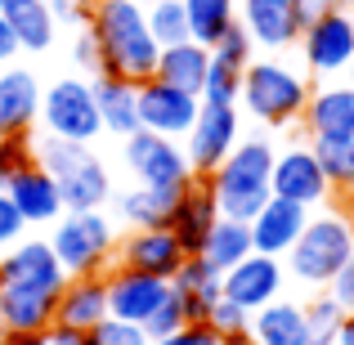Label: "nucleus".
<instances>
[{
    "label": "nucleus",
    "mask_w": 354,
    "mask_h": 345,
    "mask_svg": "<svg viewBox=\"0 0 354 345\" xmlns=\"http://www.w3.org/2000/svg\"><path fill=\"white\" fill-rule=\"evenodd\" d=\"M86 32L95 36V45H99V72L135 81V86L157 72L162 45L148 32V14H144L139 0H90Z\"/></svg>",
    "instance_id": "obj_1"
},
{
    "label": "nucleus",
    "mask_w": 354,
    "mask_h": 345,
    "mask_svg": "<svg viewBox=\"0 0 354 345\" xmlns=\"http://www.w3.org/2000/svg\"><path fill=\"white\" fill-rule=\"evenodd\" d=\"M274 153L278 148H274L269 135H242L234 144V153H229L211 175H202L207 189H211V198H216V207H220V216L247 225V220L274 198V193H269Z\"/></svg>",
    "instance_id": "obj_2"
},
{
    "label": "nucleus",
    "mask_w": 354,
    "mask_h": 345,
    "mask_svg": "<svg viewBox=\"0 0 354 345\" xmlns=\"http://www.w3.org/2000/svg\"><path fill=\"white\" fill-rule=\"evenodd\" d=\"M310 90H314L310 72L292 68L278 54H265V59H251L247 72H242L238 108L265 130H287V126L301 121Z\"/></svg>",
    "instance_id": "obj_3"
},
{
    "label": "nucleus",
    "mask_w": 354,
    "mask_h": 345,
    "mask_svg": "<svg viewBox=\"0 0 354 345\" xmlns=\"http://www.w3.org/2000/svg\"><path fill=\"white\" fill-rule=\"evenodd\" d=\"M32 153L59 184L63 211H104L113 202V175H108L104 157L90 144L41 135V139H32Z\"/></svg>",
    "instance_id": "obj_4"
},
{
    "label": "nucleus",
    "mask_w": 354,
    "mask_h": 345,
    "mask_svg": "<svg viewBox=\"0 0 354 345\" xmlns=\"http://www.w3.org/2000/svg\"><path fill=\"white\" fill-rule=\"evenodd\" d=\"M350 256H354L350 220L341 216L337 207H319V211H310V220H305L301 238L292 242V251L283 256V265H287V278L323 292V287L341 274V265H346Z\"/></svg>",
    "instance_id": "obj_5"
},
{
    "label": "nucleus",
    "mask_w": 354,
    "mask_h": 345,
    "mask_svg": "<svg viewBox=\"0 0 354 345\" xmlns=\"http://www.w3.org/2000/svg\"><path fill=\"white\" fill-rule=\"evenodd\" d=\"M50 247L63 274H104L117 256V225L104 211H63L50 229Z\"/></svg>",
    "instance_id": "obj_6"
},
{
    "label": "nucleus",
    "mask_w": 354,
    "mask_h": 345,
    "mask_svg": "<svg viewBox=\"0 0 354 345\" xmlns=\"http://www.w3.org/2000/svg\"><path fill=\"white\" fill-rule=\"evenodd\" d=\"M41 135L72 139V144H95L104 135L95 104V86L86 77H59L54 86L41 90V117H36Z\"/></svg>",
    "instance_id": "obj_7"
},
{
    "label": "nucleus",
    "mask_w": 354,
    "mask_h": 345,
    "mask_svg": "<svg viewBox=\"0 0 354 345\" xmlns=\"http://www.w3.org/2000/svg\"><path fill=\"white\" fill-rule=\"evenodd\" d=\"M121 157H126V171L135 175V184H148V189H184V184H193V166L184 157V144L171 135L139 126L135 135H126Z\"/></svg>",
    "instance_id": "obj_8"
},
{
    "label": "nucleus",
    "mask_w": 354,
    "mask_h": 345,
    "mask_svg": "<svg viewBox=\"0 0 354 345\" xmlns=\"http://www.w3.org/2000/svg\"><path fill=\"white\" fill-rule=\"evenodd\" d=\"M296 50H301V63L310 77H341L354 59V9L341 5L305 23L296 36Z\"/></svg>",
    "instance_id": "obj_9"
},
{
    "label": "nucleus",
    "mask_w": 354,
    "mask_h": 345,
    "mask_svg": "<svg viewBox=\"0 0 354 345\" xmlns=\"http://www.w3.org/2000/svg\"><path fill=\"white\" fill-rule=\"evenodd\" d=\"M269 193L274 198H287V202H301V207L319 211L332 202V180L328 171H323L319 153H314V144L305 139V144H287L274 153V171H269Z\"/></svg>",
    "instance_id": "obj_10"
},
{
    "label": "nucleus",
    "mask_w": 354,
    "mask_h": 345,
    "mask_svg": "<svg viewBox=\"0 0 354 345\" xmlns=\"http://www.w3.org/2000/svg\"><path fill=\"white\" fill-rule=\"evenodd\" d=\"M242 139V108L238 104H207L202 99L198 117H193L189 135L180 139L184 157H189L193 175H211Z\"/></svg>",
    "instance_id": "obj_11"
},
{
    "label": "nucleus",
    "mask_w": 354,
    "mask_h": 345,
    "mask_svg": "<svg viewBox=\"0 0 354 345\" xmlns=\"http://www.w3.org/2000/svg\"><path fill=\"white\" fill-rule=\"evenodd\" d=\"M301 130L310 144H350L354 139V86L350 81H328L314 86L301 113Z\"/></svg>",
    "instance_id": "obj_12"
},
{
    "label": "nucleus",
    "mask_w": 354,
    "mask_h": 345,
    "mask_svg": "<svg viewBox=\"0 0 354 345\" xmlns=\"http://www.w3.org/2000/svg\"><path fill=\"white\" fill-rule=\"evenodd\" d=\"M283 283H287V265L278 256H265V251H251L234 269L220 274V292L234 305H242L247 314H256L260 305L278 301V296H283Z\"/></svg>",
    "instance_id": "obj_13"
},
{
    "label": "nucleus",
    "mask_w": 354,
    "mask_h": 345,
    "mask_svg": "<svg viewBox=\"0 0 354 345\" xmlns=\"http://www.w3.org/2000/svg\"><path fill=\"white\" fill-rule=\"evenodd\" d=\"M104 287H108V314H113V319H130V323H148V314L171 292L166 278L130 269V265H117V260L104 269Z\"/></svg>",
    "instance_id": "obj_14"
},
{
    "label": "nucleus",
    "mask_w": 354,
    "mask_h": 345,
    "mask_svg": "<svg viewBox=\"0 0 354 345\" xmlns=\"http://www.w3.org/2000/svg\"><path fill=\"white\" fill-rule=\"evenodd\" d=\"M202 99L189 95L180 86H166V81L148 77L139 81V126L144 130H157V135H171V139H184L198 117Z\"/></svg>",
    "instance_id": "obj_15"
},
{
    "label": "nucleus",
    "mask_w": 354,
    "mask_h": 345,
    "mask_svg": "<svg viewBox=\"0 0 354 345\" xmlns=\"http://www.w3.org/2000/svg\"><path fill=\"white\" fill-rule=\"evenodd\" d=\"M0 189L9 193V202L18 207V216L27 220V229L32 225H54V220L63 216V198H59V184H54V175L45 171L41 162H27L18 166L14 175H9Z\"/></svg>",
    "instance_id": "obj_16"
},
{
    "label": "nucleus",
    "mask_w": 354,
    "mask_h": 345,
    "mask_svg": "<svg viewBox=\"0 0 354 345\" xmlns=\"http://www.w3.org/2000/svg\"><path fill=\"white\" fill-rule=\"evenodd\" d=\"M238 23L247 27L251 45L269 54H283L301 36V18H296L292 0H238Z\"/></svg>",
    "instance_id": "obj_17"
},
{
    "label": "nucleus",
    "mask_w": 354,
    "mask_h": 345,
    "mask_svg": "<svg viewBox=\"0 0 354 345\" xmlns=\"http://www.w3.org/2000/svg\"><path fill=\"white\" fill-rule=\"evenodd\" d=\"M63 287L0 283V332H50Z\"/></svg>",
    "instance_id": "obj_18"
},
{
    "label": "nucleus",
    "mask_w": 354,
    "mask_h": 345,
    "mask_svg": "<svg viewBox=\"0 0 354 345\" xmlns=\"http://www.w3.org/2000/svg\"><path fill=\"white\" fill-rule=\"evenodd\" d=\"M117 265L144 269V274H157L171 283L175 269L184 265V247L175 242L171 229H130L126 238H117Z\"/></svg>",
    "instance_id": "obj_19"
},
{
    "label": "nucleus",
    "mask_w": 354,
    "mask_h": 345,
    "mask_svg": "<svg viewBox=\"0 0 354 345\" xmlns=\"http://www.w3.org/2000/svg\"><path fill=\"white\" fill-rule=\"evenodd\" d=\"M305 220H310V207L301 202H287V198H269L256 216L247 220L251 229V251H265V256H278L283 260L292 251V242L301 238Z\"/></svg>",
    "instance_id": "obj_20"
},
{
    "label": "nucleus",
    "mask_w": 354,
    "mask_h": 345,
    "mask_svg": "<svg viewBox=\"0 0 354 345\" xmlns=\"http://www.w3.org/2000/svg\"><path fill=\"white\" fill-rule=\"evenodd\" d=\"M216 220H220V207H216V198H211L207 180L193 175V184H184L180 198H175V211H171V225L166 229L175 233V242L184 247V256H198Z\"/></svg>",
    "instance_id": "obj_21"
},
{
    "label": "nucleus",
    "mask_w": 354,
    "mask_h": 345,
    "mask_svg": "<svg viewBox=\"0 0 354 345\" xmlns=\"http://www.w3.org/2000/svg\"><path fill=\"white\" fill-rule=\"evenodd\" d=\"M41 81L27 68H0V139L5 135H32L41 117Z\"/></svg>",
    "instance_id": "obj_22"
},
{
    "label": "nucleus",
    "mask_w": 354,
    "mask_h": 345,
    "mask_svg": "<svg viewBox=\"0 0 354 345\" xmlns=\"http://www.w3.org/2000/svg\"><path fill=\"white\" fill-rule=\"evenodd\" d=\"M0 283H36V287H63L59 256H54L50 238H18L9 251H0Z\"/></svg>",
    "instance_id": "obj_23"
},
{
    "label": "nucleus",
    "mask_w": 354,
    "mask_h": 345,
    "mask_svg": "<svg viewBox=\"0 0 354 345\" xmlns=\"http://www.w3.org/2000/svg\"><path fill=\"white\" fill-rule=\"evenodd\" d=\"M108 319V287H104V274H77L63 283L59 292V310H54V323L63 328H99Z\"/></svg>",
    "instance_id": "obj_24"
},
{
    "label": "nucleus",
    "mask_w": 354,
    "mask_h": 345,
    "mask_svg": "<svg viewBox=\"0 0 354 345\" xmlns=\"http://www.w3.org/2000/svg\"><path fill=\"white\" fill-rule=\"evenodd\" d=\"M251 345H314L310 323H305V305L287 301V296L260 305L251 314Z\"/></svg>",
    "instance_id": "obj_25"
},
{
    "label": "nucleus",
    "mask_w": 354,
    "mask_h": 345,
    "mask_svg": "<svg viewBox=\"0 0 354 345\" xmlns=\"http://www.w3.org/2000/svg\"><path fill=\"white\" fill-rule=\"evenodd\" d=\"M95 104H99V121H104V135H135L139 130V86L135 81H121L99 72L95 81Z\"/></svg>",
    "instance_id": "obj_26"
},
{
    "label": "nucleus",
    "mask_w": 354,
    "mask_h": 345,
    "mask_svg": "<svg viewBox=\"0 0 354 345\" xmlns=\"http://www.w3.org/2000/svg\"><path fill=\"white\" fill-rule=\"evenodd\" d=\"M171 292L184 301V314H189V323H207L211 305L220 301V269H211L202 256H184V265L175 269L171 278Z\"/></svg>",
    "instance_id": "obj_27"
},
{
    "label": "nucleus",
    "mask_w": 354,
    "mask_h": 345,
    "mask_svg": "<svg viewBox=\"0 0 354 345\" xmlns=\"http://www.w3.org/2000/svg\"><path fill=\"white\" fill-rule=\"evenodd\" d=\"M0 18L9 23L18 50H32V54H45L59 36V23H54L50 5L45 0H0Z\"/></svg>",
    "instance_id": "obj_28"
},
{
    "label": "nucleus",
    "mask_w": 354,
    "mask_h": 345,
    "mask_svg": "<svg viewBox=\"0 0 354 345\" xmlns=\"http://www.w3.org/2000/svg\"><path fill=\"white\" fill-rule=\"evenodd\" d=\"M175 198H180V189L135 184L126 193H113V207H117V220L130 229H166L171 225V211H175Z\"/></svg>",
    "instance_id": "obj_29"
},
{
    "label": "nucleus",
    "mask_w": 354,
    "mask_h": 345,
    "mask_svg": "<svg viewBox=\"0 0 354 345\" xmlns=\"http://www.w3.org/2000/svg\"><path fill=\"white\" fill-rule=\"evenodd\" d=\"M207 68H211V50H207V45H198V41H175V45H162L153 77L166 81V86L189 90V95H202Z\"/></svg>",
    "instance_id": "obj_30"
},
{
    "label": "nucleus",
    "mask_w": 354,
    "mask_h": 345,
    "mask_svg": "<svg viewBox=\"0 0 354 345\" xmlns=\"http://www.w3.org/2000/svg\"><path fill=\"white\" fill-rule=\"evenodd\" d=\"M202 260H207L211 269H234L242 256H251V229L242 225V220H229V216H220L216 225H211L207 233V242H202V251H198Z\"/></svg>",
    "instance_id": "obj_31"
},
{
    "label": "nucleus",
    "mask_w": 354,
    "mask_h": 345,
    "mask_svg": "<svg viewBox=\"0 0 354 345\" xmlns=\"http://www.w3.org/2000/svg\"><path fill=\"white\" fill-rule=\"evenodd\" d=\"M184 14H189V41L211 50L238 23V0H184Z\"/></svg>",
    "instance_id": "obj_32"
},
{
    "label": "nucleus",
    "mask_w": 354,
    "mask_h": 345,
    "mask_svg": "<svg viewBox=\"0 0 354 345\" xmlns=\"http://www.w3.org/2000/svg\"><path fill=\"white\" fill-rule=\"evenodd\" d=\"M144 14H148V32H153L157 45L189 41V14H184V0H153V5H144Z\"/></svg>",
    "instance_id": "obj_33"
},
{
    "label": "nucleus",
    "mask_w": 354,
    "mask_h": 345,
    "mask_svg": "<svg viewBox=\"0 0 354 345\" xmlns=\"http://www.w3.org/2000/svg\"><path fill=\"white\" fill-rule=\"evenodd\" d=\"M207 323L220 332V341H225V345H251V314L242 310V305H234L229 296H220V301L211 305Z\"/></svg>",
    "instance_id": "obj_34"
},
{
    "label": "nucleus",
    "mask_w": 354,
    "mask_h": 345,
    "mask_svg": "<svg viewBox=\"0 0 354 345\" xmlns=\"http://www.w3.org/2000/svg\"><path fill=\"white\" fill-rule=\"evenodd\" d=\"M341 319H346V310H341V305L332 301L328 292H319L310 305H305V323H310V341H314V345H328V341H337V332H341Z\"/></svg>",
    "instance_id": "obj_35"
},
{
    "label": "nucleus",
    "mask_w": 354,
    "mask_h": 345,
    "mask_svg": "<svg viewBox=\"0 0 354 345\" xmlns=\"http://www.w3.org/2000/svg\"><path fill=\"white\" fill-rule=\"evenodd\" d=\"M238 90H242V68H229V63L211 59L198 99H207V104H238Z\"/></svg>",
    "instance_id": "obj_36"
},
{
    "label": "nucleus",
    "mask_w": 354,
    "mask_h": 345,
    "mask_svg": "<svg viewBox=\"0 0 354 345\" xmlns=\"http://www.w3.org/2000/svg\"><path fill=\"white\" fill-rule=\"evenodd\" d=\"M211 59H220V63H229V68H242V72H247V63L256 59V45H251L247 27H242V23L229 27V32L211 45Z\"/></svg>",
    "instance_id": "obj_37"
},
{
    "label": "nucleus",
    "mask_w": 354,
    "mask_h": 345,
    "mask_svg": "<svg viewBox=\"0 0 354 345\" xmlns=\"http://www.w3.org/2000/svg\"><path fill=\"white\" fill-rule=\"evenodd\" d=\"M90 337H95V345H153V337H148L144 323L113 319V314H108L99 328H90Z\"/></svg>",
    "instance_id": "obj_38"
},
{
    "label": "nucleus",
    "mask_w": 354,
    "mask_h": 345,
    "mask_svg": "<svg viewBox=\"0 0 354 345\" xmlns=\"http://www.w3.org/2000/svg\"><path fill=\"white\" fill-rule=\"evenodd\" d=\"M180 323H189V314H184V301H180L175 292H166V301L157 305L153 314H148V323H144V328H148V337L157 341V337H166V332H175Z\"/></svg>",
    "instance_id": "obj_39"
},
{
    "label": "nucleus",
    "mask_w": 354,
    "mask_h": 345,
    "mask_svg": "<svg viewBox=\"0 0 354 345\" xmlns=\"http://www.w3.org/2000/svg\"><path fill=\"white\" fill-rule=\"evenodd\" d=\"M32 157H36L32 153V135H5L0 139V184H5L18 166H27Z\"/></svg>",
    "instance_id": "obj_40"
},
{
    "label": "nucleus",
    "mask_w": 354,
    "mask_h": 345,
    "mask_svg": "<svg viewBox=\"0 0 354 345\" xmlns=\"http://www.w3.org/2000/svg\"><path fill=\"white\" fill-rule=\"evenodd\" d=\"M153 345H225V341H220V332L211 323H180L175 332L157 337Z\"/></svg>",
    "instance_id": "obj_41"
},
{
    "label": "nucleus",
    "mask_w": 354,
    "mask_h": 345,
    "mask_svg": "<svg viewBox=\"0 0 354 345\" xmlns=\"http://www.w3.org/2000/svg\"><path fill=\"white\" fill-rule=\"evenodd\" d=\"M18 238H27V220L18 216V207L9 202V193L0 189V251H9Z\"/></svg>",
    "instance_id": "obj_42"
},
{
    "label": "nucleus",
    "mask_w": 354,
    "mask_h": 345,
    "mask_svg": "<svg viewBox=\"0 0 354 345\" xmlns=\"http://www.w3.org/2000/svg\"><path fill=\"white\" fill-rule=\"evenodd\" d=\"M314 153H319L323 171H328L332 189H346L350 184V171H346V144H314Z\"/></svg>",
    "instance_id": "obj_43"
},
{
    "label": "nucleus",
    "mask_w": 354,
    "mask_h": 345,
    "mask_svg": "<svg viewBox=\"0 0 354 345\" xmlns=\"http://www.w3.org/2000/svg\"><path fill=\"white\" fill-rule=\"evenodd\" d=\"M50 5V14H54V23L59 27H86V18H90V0H45Z\"/></svg>",
    "instance_id": "obj_44"
},
{
    "label": "nucleus",
    "mask_w": 354,
    "mask_h": 345,
    "mask_svg": "<svg viewBox=\"0 0 354 345\" xmlns=\"http://www.w3.org/2000/svg\"><path fill=\"white\" fill-rule=\"evenodd\" d=\"M72 63H77L81 72H99V45H95V36H90L86 27L72 32Z\"/></svg>",
    "instance_id": "obj_45"
},
{
    "label": "nucleus",
    "mask_w": 354,
    "mask_h": 345,
    "mask_svg": "<svg viewBox=\"0 0 354 345\" xmlns=\"http://www.w3.org/2000/svg\"><path fill=\"white\" fill-rule=\"evenodd\" d=\"M323 292H328V296H332V301H337V305H341L346 314L354 310V256L346 260V265H341V274L332 278V283L323 287Z\"/></svg>",
    "instance_id": "obj_46"
},
{
    "label": "nucleus",
    "mask_w": 354,
    "mask_h": 345,
    "mask_svg": "<svg viewBox=\"0 0 354 345\" xmlns=\"http://www.w3.org/2000/svg\"><path fill=\"white\" fill-rule=\"evenodd\" d=\"M292 5H296V18H301V27H305V23H314L319 14H332V9H341L346 0H292Z\"/></svg>",
    "instance_id": "obj_47"
},
{
    "label": "nucleus",
    "mask_w": 354,
    "mask_h": 345,
    "mask_svg": "<svg viewBox=\"0 0 354 345\" xmlns=\"http://www.w3.org/2000/svg\"><path fill=\"white\" fill-rule=\"evenodd\" d=\"M50 345H95V337L90 332H81V328H63V323H50Z\"/></svg>",
    "instance_id": "obj_48"
},
{
    "label": "nucleus",
    "mask_w": 354,
    "mask_h": 345,
    "mask_svg": "<svg viewBox=\"0 0 354 345\" xmlns=\"http://www.w3.org/2000/svg\"><path fill=\"white\" fill-rule=\"evenodd\" d=\"M18 54H23V50H18V41H14V32H9V23L0 18V68H9Z\"/></svg>",
    "instance_id": "obj_49"
},
{
    "label": "nucleus",
    "mask_w": 354,
    "mask_h": 345,
    "mask_svg": "<svg viewBox=\"0 0 354 345\" xmlns=\"http://www.w3.org/2000/svg\"><path fill=\"white\" fill-rule=\"evenodd\" d=\"M0 345H50V337L45 332H5Z\"/></svg>",
    "instance_id": "obj_50"
},
{
    "label": "nucleus",
    "mask_w": 354,
    "mask_h": 345,
    "mask_svg": "<svg viewBox=\"0 0 354 345\" xmlns=\"http://www.w3.org/2000/svg\"><path fill=\"white\" fill-rule=\"evenodd\" d=\"M337 211L350 220V229H354V184H346V189H337Z\"/></svg>",
    "instance_id": "obj_51"
},
{
    "label": "nucleus",
    "mask_w": 354,
    "mask_h": 345,
    "mask_svg": "<svg viewBox=\"0 0 354 345\" xmlns=\"http://www.w3.org/2000/svg\"><path fill=\"white\" fill-rule=\"evenodd\" d=\"M337 345H354V310L341 319V332H337Z\"/></svg>",
    "instance_id": "obj_52"
},
{
    "label": "nucleus",
    "mask_w": 354,
    "mask_h": 345,
    "mask_svg": "<svg viewBox=\"0 0 354 345\" xmlns=\"http://www.w3.org/2000/svg\"><path fill=\"white\" fill-rule=\"evenodd\" d=\"M346 171H350V184H354V139L346 144Z\"/></svg>",
    "instance_id": "obj_53"
},
{
    "label": "nucleus",
    "mask_w": 354,
    "mask_h": 345,
    "mask_svg": "<svg viewBox=\"0 0 354 345\" xmlns=\"http://www.w3.org/2000/svg\"><path fill=\"white\" fill-rule=\"evenodd\" d=\"M346 81H350V86H354V59H350V68H346Z\"/></svg>",
    "instance_id": "obj_54"
},
{
    "label": "nucleus",
    "mask_w": 354,
    "mask_h": 345,
    "mask_svg": "<svg viewBox=\"0 0 354 345\" xmlns=\"http://www.w3.org/2000/svg\"><path fill=\"white\" fill-rule=\"evenodd\" d=\"M346 9H354V0H346Z\"/></svg>",
    "instance_id": "obj_55"
},
{
    "label": "nucleus",
    "mask_w": 354,
    "mask_h": 345,
    "mask_svg": "<svg viewBox=\"0 0 354 345\" xmlns=\"http://www.w3.org/2000/svg\"><path fill=\"white\" fill-rule=\"evenodd\" d=\"M139 5H153V0H139Z\"/></svg>",
    "instance_id": "obj_56"
},
{
    "label": "nucleus",
    "mask_w": 354,
    "mask_h": 345,
    "mask_svg": "<svg viewBox=\"0 0 354 345\" xmlns=\"http://www.w3.org/2000/svg\"><path fill=\"white\" fill-rule=\"evenodd\" d=\"M328 345H337V341H328Z\"/></svg>",
    "instance_id": "obj_57"
},
{
    "label": "nucleus",
    "mask_w": 354,
    "mask_h": 345,
    "mask_svg": "<svg viewBox=\"0 0 354 345\" xmlns=\"http://www.w3.org/2000/svg\"><path fill=\"white\" fill-rule=\"evenodd\" d=\"M0 337H5V332H0Z\"/></svg>",
    "instance_id": "obj_58"
}]
</instances>
